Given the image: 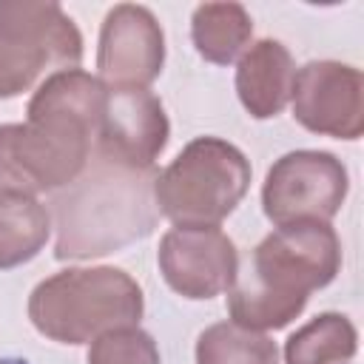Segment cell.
Segmentation results:
<instances>
[{"instance_id":"4","label":"cell","mask_w":364,"mask_h":364,"mask_svg":"<svg viewBox=\"0 0 364 364\" xmlns=\"http://www.w3.org/2000/svg\"><path fill=\"white\" fill-rule=\"evenodd\" d=\"M31 327L57 344H91L97 336L139 324L145 296L122 267H65L46 276L26 304Z\"/></svg>"},{"instance_id":"3","label":"cell","mask_w":364,"mask_h":364,"mask_svg":"<svg viewBox=\"0 0 364 364\" xmlns=\"http://www.w3.org/2000/svg\"><path fill=\"white\" fill-rule=\"evenodd\" d=\"M156 173V168H128L91 151L85 171L51 199L54 256L60 262L97 259L145 239L159 222Z\"/></svg>"},{"instance_id":"5","label":"cell","mask_w":364,"mask_h":364,"mask_svg":"<svg viewBox=\"0 0 364 364\" xmlns=\"http://www.w3.org/2000/svg\"><path fill=\"white\" fill-rule=\"evenodd\" d=\"M250 159L222 136L191 139L154 179L159 216L173 228H219L250 188Z\"/></svg>"},{"instance_id":"8","label":"cell","mask_w":364,"mask_h":364,"mask_svg":"<svg viewBox=\"0 0 364 364\" xmlns=\"http://www.w3.org/2000/svg\"><path fill=\"white\" fill-rule=\"evenodd\" d=\"M290 105L310 134L353 142L364 131V77L338 60H310L296 68Z\"/></svg>"},{"instance_id":"11","label":"cell","mask_w":364,"mask_h":364,"mask_svg":"<svg viewBox=\"0 0 364 364\" xmlns=\"http://www.w3.org/2000/svg\"><path fill=\"white\" fill-rule=\"evenodd\" d=\"M171 139L162 100L148 88H108L94 154L128 168H154Z\"/></svg>"},{"instance_id":"14","label":"cell","mask_w":364,"mask_h":364,"mask_svg":"<svg viewBox=\"0 0 364 364\" xmlns=\"http://www.w3.org/2000/svg\"><path fill=\"white\" fill-rule=\"evenodd\" d=\"M51 236V213L37 196L0 191V273L40 256Z\"/></svg>"},{"instance_id":"15","label":"cell","mask_w":364,"mask_h":364,"mask_svg":"<svg viewBox=\"0 0 364 364\" xmlns=\"http://www.w3.org/2000/svg\"><path fill=\"white\" fill-rule=\"evenodd\" d=\"M358 350L355 324L336 310L318 313L284 341V364H350Z\"/></svg>"},{"instance_id":"9","label":"cell","mask_w":364,"mask_h":364,"mask_svg":"<svg viewBox=\"0 0 364 364\" xmlns=\"http://www.w3.org/2000/svg\"><path fill=\"white\" fill-rule=\"evenodd\" d=\"M165 65V31L148 6L108 9L97 40V77L105 88H148Z\"/></svg>"},{"instance_id":"7","label":"cell","mask_w":364,"mask_h":364,"mask_svg":"<svg viewBox=\"0 0 364 364\" xmlns=\"http://www.w3.org/2000/svg\"><path fill=\"white\" fill-rule=\"evenodd\" d=\"M350 193L344 162L330 151L299 148L282 154L264 176L262 210L279 225L330 222Z\"/></svg>"},{"instance_id":"13","label":"cell","mask_w":364,"mask_h":364,"mask_svg":"<svg viewBox=\"0 0 364 364\" xmlns=\"http://www.w3.org/2000/svg\"><path fill=\"white\" fill-rule=\"evenodd\" d=\"M253 40V17L242 3H199L191 14V43L205 63L230 65Z\"/></svg>"},{"instance_id":"17","label":"cell","mask_w":364,"mask_h":364,"mask_svg":"<svg viewBox=\"0 0 364 364\" xmlns=\"http://www.w3.org/2000/svg\"><path fill=\"white\" fill-rule=\"evenodd\" d=\"M88 364H162L159 347L139 324L114 327L97 336L85 355Z\"/></svg>"},{"instance_id":"1","label":"cell","mask_w":364,"mask_h":364,"mask_svg":"<svg viewBox=\"0 0 364 364\" xmlns=\"http://www.w3.org/2000/svg\"><path fill=\"white\" fill-rule=\"evenodd\" d=\"M108 88L97 74H48L26 105V122L0 125V191L57 193L88 165Z\"/></svg>"},{"instance_id":"16","label":"cell","mask_w":364,"mask_h":364,"mask_svg":"<svg viewBox=\"0 0 364 364\" xmlns=\"http://www.w3.org/2000/svg\"><path fill=\"white\" fill-rule=\"evenodd\" d=\"M193 358L196 364H279V347L267 333L216 321L199 333Z\"/></svg>"},{"instance_id":"6","label":"cell","mask_w":364,"mask_h":364,"mask_svg":"<svg viewBox=\"0 0 364 364\" xmlns=\"http://www.w3.org/2000/svg\"><path fill=\"white\" fill-rule=\"evenodd\" d=\"M82 34L60 3L0 0V100L31 91L54 71L80 68Z\"/></svg>"},{"instance_id":"10","label":"cell","mask_w":364,"mask_h":364,"mask_svg":"<svg viewBox=\"0 0 364 364\" xmlns=\"http://www.w3.org/2000/svg\"><path fill=\"white\" fill-rule=\"evenodd\" d=\"M156 264L173 293L191 301H208L233 287L239 250L219 228H171L159 239Z\"/></svg>"},{"instance_id":"12","label":"cell","mask_w":364,"mask_h":364,"mask_svg":"<svg viewBox=\"0 0 364 364\" xmlns=\"http://www.w3.org/2000/svg\"><path fill=\"white\" fill-rule=\"evenodd\" d=\"M296 63L282 40L264 37L247 46L236 63V94L253 119H273L290 102Z\"/></svg>"},{"instance_id":"2","label":"cell","mask_w":364,"mask_h":364,"mask_svg":"<svg viewBox=\"0 0 364 364\" xmlns=\"http://www.w3.org/2000/svg\"><path fill=\"white\" fill-rule=\"evenodd\" d=\"M341 270V242L330 222H293L270 230L228 290L230 321L267 333L301 316L310 293Z\"/></svg>"}]
</instances>
